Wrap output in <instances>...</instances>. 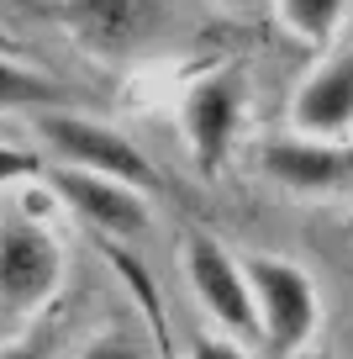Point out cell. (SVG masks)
<instances>
[{"label":"cell","instance_id":"10","mask_svg":"<svg viewBox=\"0 0 353 359\" xmlns=\"http://www.w3.org/2000/svg\"><path fill=\"white\" fill-rule=\"evenodd\" d=\"M264 11L275 16V27L290 43L311 48V53L332 48L353 27V0H264Z\"/></svg>","mask_w":353,"mask_h":359},{"label":"cell","instance_id":"9","mask_svg":"<svg viewBox=\"0 0 353 359\" xmlns=\"http://www.w3.org/2000/svg\"><path fill=\"white\" fill-rule=\"evenodd\" d=\"M258 169L290 196H342L353 191V137L321 143V137H275L258 148Z\"/></svg>","mask_w":353,"mask_h":359},{"label":"cell","instance_id":"6","mask_svg":"<svg viewBox=\"0 0 353 359\" xmlns=\"http://www.w3.org/2000/svg\"><path fill=\"white\" fill-rule=\"evenodd\" d=\"M342 37L332 48H321L317 64L296 79L285 106V133L321 137V143L353 137V43H342Z\"/></svg>","mask_w":353,"mask_h":359},{"label":"cell","instance_id":"3","mask_svg":"<svg viewBox=\"0 0 353 359\" xmlns=\"http://www.w3.org/2000/svg\"><path fill=\"white\" fill-rule=\"evenodd\" d=\"M248 122V79L232 64H211L179 90V137L190 143L200 169H216L243 137Z\"/></svg>","mask_w":353,"mask_h":359},{"label":"cell","instance_id":"7","mask_svg":"<svg viewBox=\"0 0 353 359\" xmlns=\"http://www.w3.org/2000/svg\"><path fill=\"white\" fill-rule=\"evenodd\" d=\"M48 180H53L48 191L58 196V206H69L85 227H95L106 238H143L153 227V196L143 185L90 175V169H69V164H58Z\"/></svg>","mask_w":353,"mask_h":359},{"label":"cell","instance_id":"13","mask_svg":"<svg viewBox=\"0 0 353 359\" xmlns=\"http://www.w3.org/2000/svg\"><path fill=\"white\" fill-rule=\"evenodd\" d=\"M190 359H254V354H248V344L237 333L206 327V333H195V344H190Z\"/></svg>","mask_w":353,"mask_h":359},{"label":"cell","instance_id":"8","mask_svg":"<svg viewBox=\"0 0 353 359\" xmlns=\"http://www.w3.org/2000/svg\"><path fill=\"white\" fill-rule=\"evenodd\" d=\"M64 32L90 58H132L164 32V0H64Z\"/></svg>","mask_w":353,"mask_h":359},{"label":"cell","instance_id":"14","mask_svg":"<svg viewBox=\"0 0 353 359\" xmlns=\"http://www.w3.org/2000/svg\"><path fill=\"white\" fill-rule=\"evenodd\" d=\"M0 359H53V354L37 338H11V344H0Z\"/></svg>","mask_w":353,"mask_h":359},{"label":"cell","instance_id":"1","mask_svg":"<svg viewBox=\"0 0 353 359\" xmlns=\"http://www.w3.org/2000/svg\"><path fill=\"white\" fill-rule=\"evenodd\" d=\"M254 285V327L275 359H300L321 333V285L311 269L279 254H243Z\"/></svg>","mask_w":353,"mask_h":359},{"label":"cell","instance_id":"15","mask_svg":"<svg viewBox=\"0 0 353 359\" xmlns=\"http://www.w3.org/2000/svg\"><path fill=\"white\" fill-rule=\"evenodd\" d=\"M216 6H227V11H254V6H264V0H216Z\"/></svg>","mask_w":353,"mask_h":359},{"label":"cell","instance_id":"2","mask_svg":"<svg viewBox=\"0 0 353 359\" xmlns=\"http://www.w3.org/2000/svg\"><path fill=\"white\" fill-rule=\"evenodd\" d=\"M69 248L43 217L0 212V323H27L64 291Z\"/></svg>","mask_w":353,"mask_h":359},{"label":"cell","instance_id":"5","mask_svg":"<svg viewBox=\"0 0 353 359\" xmlns=\"http://www.w3.org/2000/svg\"><path fill=\"white\" fill-rule=\"evenodd\" d=\"M179 264H185V285L195 296V306L211 317V327L237 333V338L258 333L254 327V285H248V259L243 254H232L211 233H195V238H185Z\"/></svg>","mask_w":353,"mask_h":359},{"label":"cell","instance_id":"4","mask_svg":"<svg viewBox=\"0 0 353 359\" xmlns=\"http://www.w3.org/2000/svg\"><path fill=\"white\" fill-rule=\"evenodd\" d=\"M32 122H37V137L48 143V154H53L58 164L127 180V185H143V191H148V185H158V175H153V164L143 158V148H137L127 133L95 122V116H79V111L53 106V111H37Z\"/></svg>","mask_w":353,"mask_h":359},{"label":"cell","instance_id":"11","mask_svg":"<svg viewBox=\"0 0 353 359\" xmlns=\"http://www.w3.org/2000/svg\"><path fill=\"white\" fill-rule=\"evenodd\" d=\"M53 106H64V85L53 74L0 53V116H22V111L37 116V111H53Z\"/></svg>","mask_w":353,"mask_h":359},{"label":"cell","instance_id":"12","mask_svg":"<svg viewBox=\"0 0 353 359\" xmlns=\"http://www.w3.org/2000/svg\"><path fill=\"white\" fill-rule=\"evenodd\" d=\"M79 359H153V348L137 333H127V327H106V333H95L79 348Z\"/></svg>","mask_w":353,"mask_h":359}]
</instances>
